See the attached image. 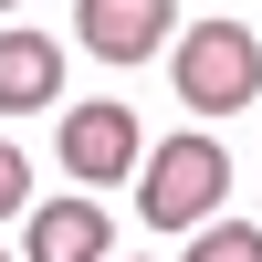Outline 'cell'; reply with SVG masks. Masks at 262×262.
Masks as SVG:
<instances>
[{
	"mask_svg": "<svg viewBox=\"0 0 262 262\" xmlns=\"http://www.w3.org/2000/svg\"><path fill=\"white\" fill-rule=\"evenodd\" d=\"M231 200V147L221 137H168L137 168V221L147 231H210Z\"/></svg>",
	"mask_w": 262,
	"mask_h": 262,
	"instance_id": "cell-1",
	"label": "cell"
},
{
	"mask_svg": "<svg viewBox=\"0 0 262 262\" xmlns=\"http://www.w3.org/2000/svg\"><path fill=\"white\" fill-rule=\"evenodd\" d=\"M168 84H179L200 116H242L252 84H262V42H252V21H189L179 53H168Z\"/></svg>",
	"mask_w": 262,
	"mask_h": 262,
	"instance_id": "cell-2",
	"label": "cell"
},
{
	"mask_svg": "<svg viewBox=\"0 0 262 262\" xmlns=\"http://www.w3.org/2000/svg\"><path fill=\"white\" fill-rule=\"evenodd\" d=\"M53 158L74 168V189H116V179H137V168H147V137H137V116H126L116 95H95V105H63Z\"/></svg>",
	"mask_w": 262,
	"mask_h": 262,
	"instance_id": "cell-3",
	"label": "cell"
},
{
	"mask_svg": "<svg viewBox=\"0 0 262 262\" xmlns=\"http://www.w3.org/2000/svg\"><path fill=\"white\" fill-rule=\"evenodd\" d=\"M179 21V0H74V32L95 63H147Z\"/></svg>",
	"mask_w": 262,
	"mask_h": 262,
	"instance_id": "cell-4",
	"label": "cell"
},
{
	"mask_svg": "<svg viewBox=\"0 0 262 262\" xmlns=\"http://www.w3.org/2000/svg\"><path fill=\"white\" fill-rule=\"evenodd\" d=\"M63 95V42L53 32H0V116H42Z\"/></svg>",
	"mask_w": 262,
	"mask_h": 262,
	"instance_id": "cell-5",
	"label": "cell"
},
{
	"mask_svg": "<svg viewBox=\"0 0 262 262\" xmlns=\"http://www.w3.org/2000/svg\"><path fill=\"white\" fill-rule=\"evenodd\" d=\"M105 210H95V189H74V200H42L32 210V262H105Z\"/></svg>",
	"mask_w": 262,
	"mask_h": 262,
	"instance_id": "cell-6",
	"label": "cell"
},
{
	"mask_svg": "<svg viewBox=\"0 0 262 262\" xmlns=\"http://www.w3.org/2000/svg\"><path fill=\"white\" fill-rule=\"evenodd\" d=\"M189 262H262V231L252 221H210L200 242H189Z\"/></svg>",
	"mask_w": 262,
	"mask_h": 262,
	"instance_id": "cell-7",
	"label": "cell"
},
{
	"mask_svg": "<svg viewBox=\"0 0 262 262\" xmlns=\"http://www.w3.org/2000/svg\"><path fill=\"white\" fill-rule=\"evenodd\" d=\"M0 221H32V158L0 137Z\"/></svg>",
	"mask_w": 262,
	"mask_h": 262,
	"instance_id": "cell-8",
	"label": "cell"
},
{
	"mask_svg": "<svg viewBox=\"0 0 262 262\" xmlns=\"http://www.w3.org/2000/svg\"><path fill=\"white\" fill-rule=\"evenodd\" d=\"M0 11H11V0H0Z\"/></svg>",
	"mask_w": 262,
	"mask_h": 262,
	"instance_id": "cell-9",
	"label": "cell"
},
{
	"mask_svg": "<svg viewBox=\"0 0 262 262\" xmlns=\"http://www.w3.org/2000/svg\"><path fill=\"white\" fill-rule=\"evenodd\" d=\"M0 262H11V252H0Z\"/></svg>",
	"mask_w": 262,
	"mask_h": 262,
	"instance_id": "cell-10",
	"label": "cell"
}]
</instances>
